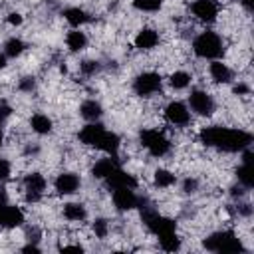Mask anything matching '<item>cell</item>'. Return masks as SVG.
<instances>
[{
	"label": "cell",
	"mask_w": 254,
	"mask_h": 254,
	"mask_svg": "<svg viewBox=\"0 0 254 254\" xmlns=\"http://www.w3.org/2000/svg\"><path fill=\"white\" fill-rule=\"evenodd\" d=\"M200 141L208 147H216L228 153H236L248 149L252 143V135L244 129H230V127H204L200 131Z\"/></svg>",
	"instance_id": "obj_1"
},
{
	"label": "cell",
	"mask_w": 254,
	"mask_h": 254,
	"mask_svg": "<svg viewBox=\"0 0 254 254\" xmlns=\"http://www.w3.org/2000/svg\"><path fill=\"white\" fill-rule=\"evenodd\" d=\"M192 50H194V54L198 58L214 60V58H218L222 54V40L214 32H202V34H198L194 38Z\"/></svg>",
	"instance_id": "obj_2"
},
{
	"label": "cell",
	"mask_w": 254,
	"mask_h": 254,
	"mask_svg": "<svg viewBox=\"0 0 254 254\" xmlns=\"http://www.w3.org/2000/svg\"><path fill=\"white\" fill-rule=\"evenodd\" d=\"M204 248L212 250V252H242L244 250L242 242L228 230L214 232L208 238H204Z\"/></svg>",
	"instance_id": "obj_3"
},
{
	"label": "cell",
	"mask_w": 254,
	"mask_h": 254,
	"mask_svg": "<svg viewBox=\"0 0 254 254\" xmlns=\"http://www.w3.org/2000/svg\"><path fill=\"white\" fill-rule=\"evenodd\" d=\"M141 145H143L153 157H163V155H167V153H169V147H171L169 139H167L161 131H157V129H145V131H141Z\"/></svg>",
	"instance_id": "obj_4"
},
{
	"label": "cell",
	"mask_w": 254,
	"mask_h": 254,
	"mask_svg": "<svg viewBox=\"0 0 254 254\" xmlns=\"http://www.w3.org/2000/svg\"><path fill=\"white\" fill-rule=\"evenodd\" d=\"M133 89H135L137 95H143V97L153 95L155 91L161 89V75L155 73V71H143V73H139L135 77Z\"/></svg>",
	"instance_id": "obj_5"
},
{
	"label": "cell",
	"mask_w": 254,
	"mask_h": 254,
	"mask_svg": "<svg viewBox=\"0 0 254 254\" xmlns=\"http://www.w3.org/2000/svg\"><path fill=\"white\" fill-rule=\"evenodd\" d=\"M143 222H145L147 228H149L153 234H157V236H165V234H169V232H175V222H173L171 218L161 216V214L155 212V210H145V212H143Z\"/></svg>",
	"instance_id": "obj_6"
},
{
	"label": "cell",
	"mask_w": 254,
	"mask_h": 254,
	"mask_svg": "<svg viewBox=\"0 0 254 254\" xmlns=\"http://www.w3.org/2000/svg\"><path fill=\"white\" fill-rule=\"evenodd\" d=\"M189 105L198 115H210L214 111V99L202 89H196L189 95Z\"/></svg>",
	"instance_id": "obj_7"
},
{
	"label": "cell",
	"mask_w": 254,
	"mask_h": 254,
	"mask_svg": "<svg viewBox=\"0 0 254 254\" xmlns=\"http://www.w3.org/2000/svg\"><path fill=\"white\" fill-rule=\"evenodd\" d=\"M165 117L173 125H187L190 121V111L183 101H171L165 107Z\"/></svg>",
	"instance_id": "obj_8"
},
{
	"label": "cell",
	"mask_w": 254,
	"mask_h": 254,
	"mask_svg": "<svg viewBox=\"0 0 254 254\" xmlns=\"http://www.w3.org/2000/svg\"><path fill=\"white\" fill-rule=\"evenodd\" d=\"M105 185L109 189H123V187L125 189H135L137 187V179L117 167L115 171H111V175L105 177Z\"/></svg>",
	"instance_id": "obj_9"
},
{
	"label": "cell",
	"mask_w": 254,
	"mask_h": 254,
	"mask_svg": "<svg viewBox=\"0 0 254 254\" xmlns=\"http://www.w3.org/2000/svg\"><path fill=\"white\" fill-rule=\"evenodd\" d=\"M192 14L202 22H214L218 16V4L214 0H194Z\"/></svg>",
	"instance_id": "obj_10"
},
{
	"label": "cell",
	"mask_w": 254,
	"mask_h": 254,
	"mask_svg": "<svg viewBox=\"0 0 254 254\" xmlns=\"http://www.w3.org/2000/svg\"><path fill=\"white\" fill-rule=\"evenodd\" d=\"M24 222V212L18 206H10L8 202L0 204V226L4 228H14Z\"/></svg>",
	"instance_id": "obj_11"
},
{
	"label": "cell",
	"mask_w": 254,
	"mask_h": 254,
	"mask_svg": "<svg viewBox=\"0 0 254 254\" xmlns=\"http://www.w3.org/2000/svg\"><path fill=\"white\" fill-rule=\"evenodd\" d=\"M137 202L139 198L133 192V189H113V204L117 210H131L137 206Z\"/></svg>",
	"instance_id": "obj_12"
},
{
	"label": "cell",
	"mask_w": 254,
	"mask_h": 254,
	"mask_svg": "<svg viewBox=\"0 0 254 254\" xmlns=\"http://www.w3.org/2000/svg\"><path fill=\"white\" fill-rule=\"evenodd\" d=\"M79 177L75 173H62L58 175V179L54 181V187L60 194H73L79 189Z\"/></svg>",
	"instance_id": "obj_13"
},
{
	"label": "cell",
	"mask_w": 254,
	"mask_h": 254,
	"mask_svg": "<svg viewBox=\"0 0 254 254\" xmlns=\"http://www.w3.org/2000/svg\"><path fill=\"white\" fill-rule=\"evenodd\" d=\"M103 133H105L103 125H99V123H89V125H85V127L79 131V141H81L83 145H87V147H95V149H97V145H99Z\"/></svg>",
	"instance_id": "obj_14"
},
{
	"label": "cell",
	"mask_w": 254,
	"mask_h": 254,
	"mask_svg": "<svg viewBox=\"0 0 254 254\" xmlns=\"http://www.w3.org/2000/svg\"><path fill=\"white\" fill-rule=\"evenodd\" d=\"M159 44V34L151 28H143L137 36H135V46L139 50H153Z\"/></svg>",
	"instance_id": "obj_15"
},
{
	"label": "cell",
	"mask_w": 254,
	"mask_h": 254,
	"mask_svg": "<svg viewBox=\"0 0 254 254\" xmlns=\"http://www.w3.org/2000/svg\"><path fill=\"white\" fill-rule=\"evenodd\" d=\"M208 73H210V77H212L216 83H228V81L232 79L230 67H228L226 64H222V62H212L210 67H208Z\"/></svg>",
	"instance_id": "obj_16"
},
{
	"label": "cell",
	"mask_w": 254,
	"mask_h": 254,
	"mask_svg": "<svg viewBox=\"0 0 254 254\" xmlns=\"http://www.w3.org/2000/svg\"><path fill=\"white\" fill-rule=\"evenodd\" d=\"M64 18H65V22H67L69 26H73V28H79L81 24H85V22L89 20L87 12L81 10V8H65V10H64Z\"/></svg>",
	"instance_id": "obj_17"
},
{
	"label": "cell",
	"mask_w": 254,
	"mask_h": 254,
	"mask_svg": "<svg viewBox=\"0 0 254 254\" xmlns=\"http://www.w3.org/2000/svg\"><path fill=\"white\" fill-rule=\"evenodd\" d=\"M30 127H32V131H36L38 135H46V133L52 131V119H50L48 115H44V113H36V115H32V119H30Z\"/></svg>",
	"instance_id": "obj_18"
},
{
	"label": "cell",
	"mask_w": 254,
	"mask_h": 254,
	"mask_svg": "<svg viewBox=\"0 0 254 254\" xmlns=\"http://www.w3.org/2000/svg\"><path fill=\"white\" fill-rule=\"evenodd\" d=\"M117 169V163L109 157V159H99L95 165H93V169H91V175L95 177V179H105L107 175H111V171H115Z\"/></svg>",
	"instance_id": "obj_19"
},
{
	"label": "cell",
	"mask_w": 254,
	"mask_h": 254,
	"mask_svg": "<svg viewBox=\"0 0 254 254\" xmlns=\"http://www.w3.org/2000/svg\"><path fill=\"white\" fill-rule=\"evenodd\" d=\"M64 216L67 220L79 222V220H83L87 216V210H85V206L81 202H67V204H64Z\"/></svg>",
	"instance_id": "obj_20"
},
{
	"label": "cell",
	"mask_w": 254,
	"mask_h": 254,
	"mask_svg": "<svg viewBox=\"0 0 254 254\" xmlns=\"http://www.w3.org/2000/svg\"><path fill=\"white\" fill-rule=\"evenodd\" d=\"M79 113H81V117H83V119H87V121H95V119H99V117H101L103 109H101V105H99L97 101L89 99V101H83V103H81Z\"/></svg>",
	"instance_id": "obj_21"
},
{
	"label": "cell",
	"mask_w": 254,
	"mask_h": 254,
	"mask_svg": "<svg viewBox=\"0 0 254 254\" xmlns=\"http://www.w3.org/2000/svg\"><path fill=\"white\" fill-rule=\"evenodd\" d=\"M65 44H67V48L71 52H79V50H83L87 46V36L83 32H79V30H71L65 36Z\"/></svg>",
	"instance_id": "obj_22"
},
{
	"label": "cell",
	"mask_w": 254,
	"mask_h": 254,
	"mask_svg": "<svg viewBox=\"0 0 254 254\" xmlns=\"http://www.w3.org/2000/svg\"><path fill=\"white\" fill-rule=\"evenodd\" d=\"M97 149H99V151H103V153L115 155V153H117V149H119V137H117L115 133L105 131V133H103V137H101V141H99V145H97Z\"/></svg>",
	"instance_id": "obj_23"
},
{
	"label": "cell",
	"mask_w": 254,
	"mask_h": 254,
	"mask_svg": "<svg viewBox=\"0 0 254 254\" xmlns=\"http://www.w3.org/2000/svg\"><path fill=\"white\" fill-rule=\"evenodd\" d=\"M24 185H26V190H30V192H44L46 190V179H44V175H40V173H30V175H26V179H24Z\"/></svg>",
	"instance_id": "obj_24"
},
{
	"label": "cell",
	"mask_w": 254,
	"mask_h": 254,
	"mask_svg": "<svg viewBox=\"0 0 254 254\" xmlns=\"http://www.w3.org/2000/svg\"><path fill=\"white\" fill-rule=\"evenodd\" d=\"M24 50H26V44H24L20 38H10V40L4 44V56H8V58L20 56Z\"/></svg>",
	"instance_id": "obj_25"
},
{
	"label": "cell",
	"mask_w": 254,
	"mask_h": 254,
	"mask_svg": "<svg viewBox=\"0 0 254 254\" xmlns=\"http://www.w3.org/2000/svg\"><path fill=\"white\" fill-rule=\"evenodd\" d=\"M159 242H161V248L167 252H175L181 248V238L177 236V232H169L165 236H159Z\"/></svg>",
	"instance_id": "obj_26"
},
{
	"label": "cell",
	"mask_w": 254,
	"mask_h": 254,
	"mask_svg": "<svg viewBox=\"0 0 254 254\" xmlns=\"http://www.w3.org/2000/svg\"><path fill=\"white\" fill-rule=\"evenodd\" d=\"M175 175L171 173V171H167V169H157L155 171V185L157 187H161V189H167V187H171V185H175Z\"/></svg>",
	"instance_id": "obj_27"
},
{
	"label": "cell",
	"mask_w": 254,
	"mask_h": 254,
	"mask_svg": "<svg viewBox=\"0 0 254 254\" xmlns=\"http://www.w3.org/2000/svg\"><path fill=\"white\" fill-rule=\"evenodd\" d=\"M163 0H133V8L141 10V12H157L161 10Z\"/></svg>",
	"instance_id": "obj_28"
},
{
	"label": "cell",
	"mask_w": 254,
	"mask_h": 254,
	"mask_svg": "<svg viewBox=\"0 0 254 254\" xmlns=\"http://www.w3.org/2000/svg\"><path fill=\"white\" fill-rule=\"evenodd\" d=\"M236 177H238V181H240L246 189H250V187L254 185V175H252V167H250V165H242V167H238Z\"/></svg>",
	"instance_id": "obj_29"
},
{
	"label": "cell",
	"mask_w": 254,
	"mask_h": 254,
	"mask_svg": "<svg viewBox=\"0 0 254 254\" xmlns=\"http://www.w3.org/2000/svg\"><path fill=\"white\" fill-rule=\"evenodd\" d=\"M189 83H190V75L187 71H175V73H171V85L175 89H185Z\"/></svg>",
	"instance_id": "obj_30"
},
{
	"label": "cell",
	"mask_w": 254,
	"mask_h": 254,
	"mask_svg": "<svg viewBox=\"0 0 254 254\" xmlns=\"http://www.w3.org/2000/svg\"><path fill=\"white\" fill-rule=\"evenodd\" d=\"M107 230H109L107 220H105V218H95V222H93V232H95V236L105 238V236H107Z\"/></svg>",
	"instance_id": "obj_31"
},
{
	"label": "cell",
	"mask_w": 254,
	"mask_h": 254,
	"mask_svg": "<svg viewBox=\"0 0 254 254\" xmlns=\"http://www.w3.org/2000/svg\"><path fill=\"white\" fill-rule=\"evenodd\" d=\"M97 69H99V64H97V62H93V60H85V62H81V71H83V73L91 75V73H95Z\"/></svg>",
	"instance_id": "obj_32"
},
{
	"label": "cell",
	"mask_w": 254,
	"mask_h": 254,
	"mask_svg": "<svg viewBox=\"0 0 254 254\" xmlns=\"http://www.w3.org/2000/svg\"><path fill=\"white\" fill-rule=\"evenodd\" d=\"M10 173H12V165L8 161L0 159V181H6L10 177Z\"/></svg>",
	"instance_id": "obj_33"
},
{
	"label": "cell",
	"mask_w": 254,
	"mask_h": 254,
	"mask_svg": "<svg viewBox=\"0 0 254 254\" xmlns=\"http://www.w3.org/2000/svg\"><path fill=\"white\" fill-rule=\"evenodd\" d=\"M22 22H24V18H22L20 12H10V14H8V24H12V26H20Z\"/></svg>",
	"instance_id": "obj_34"
},
{
	"label": "cell",
	"mask_w": 254,
	"mask_h": 254,
	"mask_svg": "<svg viewBox=\"0 0 254 254\" xmlns=\"http://www.w3.org/2000/svg\"><path fill=\"white\" fill-rule=\"evenodd\" d=\"M196 187H198L196 179H187V181L183 183V190H185V192H194V190H196Z\"/></svg>",
	"instance_id": "obj_35"
},
{
	"label": "cell",
	"mask_w": 254,
	"mask_h": 254,
	"mask_svg": "<svg viewBox=\"0 0 254 254\" xmlns=\"http://www.w3.org/2000/svg\"><path fill=\"white\" fill-rule=\"evenodd\" d=\"M12 113V107L8 105V103H4V101H0V121H4L8 115Z\"/></svg>",
	"instance_id": "obj_36"
},
{
	"label": "cell",
	"mask_w": 254,
	"mask_h": 254,
	"mask_svg": "<svg viewBox=\"0 0 254 254\" xmlns=\"http://www.w3.org/2000/svg\"><path fill=\"white\" fill-rule=\"evenodd\" d=\"M242 151H244V155H242V165H250V167H252V161H254L252 151H246V149H242Z\"/></svg>",
	"instance_id": "obj_37"
},
{
	"label": "cell",
	"mask_w": 254,
	"mask_h": 254,
	"mask_svg": "<svg viewBox=\"0 0 254 254\" xmlns=\"http://www.w3.org/2000/svg\"><path fill=\"white\" fill-rule=\"evenodd\" d=\"M234 93H248V87L240 83V85H236V87H234Z\"/></svg>",
	"instance_id": "obj_38"
},
{
	"label": "cell",
	"mask_w": 254,
	"mask_h": 254,
	"mask_svg": "<svg viewBox=\"0 0 254 254\" xmlns=\"http://www.w3.org/2000/svg\"><path fill=\"white\" fill-rule=\"evenodd\" d=\"M62 250H65V252H69V250H75V252H81V246H73V244H69V246H64Z\"/></svg>",
	"instance_id": "obj_39"
},
{
	"label": "cell",
	"mask_w": 254,
	"mask_h": 254,
	"mask_svg": "<svg viewBox=\"0 0 254 254\" xmlns=\"http://www.w3.org/2000/svg\"><path fill=\"white\" fill-rule=\"evenodd\" d=\"M22 252H40V248L38 246H24Z\"/></svg>",
	"instance_id": "obj_40"
},
{
	"label": "cell",
	"mask_w": 254,
	"mask_h": 254,
	"mask_svg": "<svg viewBox=\"0 0 254 254\" xmlns=\"http://www.w3.org/2000/svg\"><path fill=\"white\" fill-rule=\"evenodd\" d=\"M2 202H8V196H6V190L4 189H0V204Z\"/></svg>",
	"instance_id": "obj_41"
},
{
	"label": "cell",
	"mask_w": 254,
	"mask_h": 254,
	"mask_svg": "<svg viewBox=\"0 0 254 254\" xmlns=\"http://www.w3.org/2000/svg\"><path fill=\"white\" fill-rule=\"evenodd\" d=\"M240 2H242V6H244V8L248 10V12L252 10V0H240Z\"/></svg>",
	"instance_id": "obj_42"
},
{
	"label": "cell",
	"mask_w": 254,
	"mask_h": 254,
	"mask_svg": "<svg viewBox=\"0 0 254 254\" xmlns=\"http://www.w3.org/2000/svg\"><path fill=\"white\" fill-rule=\"evenodd\" d=\"M4 65H6V56H4V54H0V69H2Z\"/></svg>",
	"instance_id": "obj_43"
},
{
	"label": "cell",
	"mask_w": 254,
	"mask_h": 254,
	"mask_svg": "<svg viewBox=\"0 0 254 254\" xmlns=\"http://www.w3.org/2000/svg\"><path fill=\"white\" fill-rule=\"evenodd\" d=\"M0 145H2V129H0Z\"/></svg>",
	"instance_id": "obj_44"
}]
</instances>
